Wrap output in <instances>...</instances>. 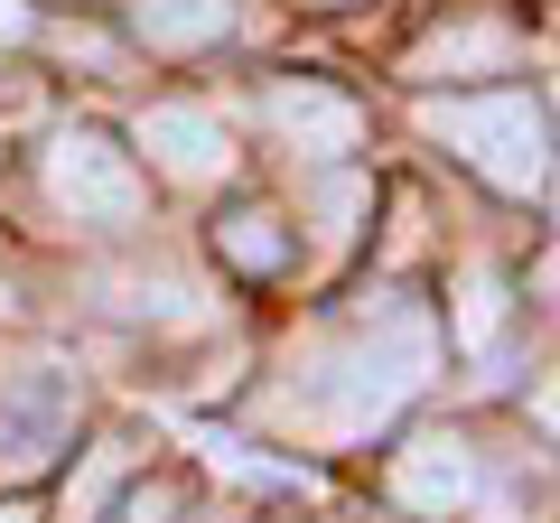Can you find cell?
Here are the masks:
<instances>
[{
	"mask_svg": "<svg viewBox=\"0 0 560 523\" xmlns=\"http://www.w3.org/2000/svg\"><path fill=\"white\" fill-rule=\"evenodd\" d=\"M533 421H541V430H560V374H551V383L533 393Z\"/></svg>",
	"mask_w": 560,
	"mask_h": 523,
	"instance_id": "obj_13",
	"label": "cell"
},
{
	"mask_svg": "<svg viewBox=\"0 0 560 523\" xmlns=\"http://www.w3.org/2000/svg\"><path fill=\"white\" fill-rule=\"evenodd\" d=\"M47 197L75 224H131L140 216V168H131V150H113L103 131H57V141H47Z\"/></svg>",
	"mask_w": 560,
	"mask_h": 523,
	"instance_id": "obj_3",
	"label": "cell"
},
{
	"mask_svg": "<svg viewBox=\"0 0 560 523\" xmlns=\"http://www.w3.org/2000/svg\"><path fill=\"white\" fill-rule=\"evenodd\" d=\"M430 141H448L467 168H477L486 187H504V197H523V187L551 178V160H541V113L533 94H440L430 103Z\"/></svg>",
	"mask_w": 560,
	"mask_h": 523,
	"instance_id": "obj_2",
	"label": "cell"
},
{
	"mask_svg": "<svg viewBox=\"0 0 560 523\" xmlns=\"http://www.w3.org/2000/svg\"><path fill=\"white\" fill-rule=\"evenodd\" d=\"M504 66H514V28H504L495 10H467L440 38H420L411 75H504Z\"/></svg>",
	"mask_w": 560,
	"mask_h": 523,
	"instance_id": "obj_8",
	"label": "cell"
},
{
	"mask_svg": "<svg viewBox=\"0 0 560 523\" xmlns=\"http://www.w3.org/2000/svg\"><path fill=\"white\" fill-rule=\"evenodd\" d=\"M215 243H224V262H234V271H280V262H290V234H280V216H261V206L224 216Z\"/></svg>",
	"mask_w": 560,
	"mask_h": 523,
	"instance_id": "obj_10",
	"label": "cell"
},
{
	"mask_svg": "<svg viewBox=\"0 0 560 523\" xmlns=\"http://www.w3.org/2000/svg\"><path fill=\"white\" fill-rule=\"evenodd\" d=\"M430 356H440V337H430V318H420L411 300L364 309V327L308 374V430H327V440L383 430L420 383H430Z\"/></svg>",
	"mask_w": 560,
	"mask_h": 523,
	"instance_id": "obj_1",
	"label": "cell"
},
{
	"mask_svg": "<svg viewBox=\"0 0 560 523\" xmlns=\"http://www.w3.org/2000/svg\"><path fill=\"white\" fill-rule=\"evenodd\" d=\"M121 477H131V449H121V440H103L94 458H84V477L66 486V514H75V523H94L103 504H113V486H121Z\"/></svg>",
	"mask_w": 560,
	"mask_h": 523,
	"instance_id": "obj_12",
	"label": "cell"
},
{
	"mask_svg": "<svg viewBox=\"0 0 560 523\" xmlns=\"http://www.w3.org/2000/svg\"><path fill=\"white\" fill-rule=\"evenodd\" d=\"M224 28H234V0H131V38L140 47H168V57L215 47Z\"/></svg>",
	"mask_w": 560,
	"mask_h": 523,
	"instance_id": "obj_9",
	"label": "cell"
},
{
	"mask_svg": "<svg viewBox=\"0 0 560 523\" xmlns=\"http://www.w3.org/2000/svg\"><path fill=\"white\" fill-rule=\"evenodd\" d=\"M393 496L411 504V514H458L467 496H477V449L458 440V430H430V440H411L393 458Z\"/></svg>",
	"mask_w": 560,
	"mask_h": 523,
	"instance_id": "obj_7",
	"label": "cell"
},
{
	"mask_svg": "<svg viewBox=\"0 0 560 523\" xmlns=\"http://www.w3.org/2000/svg\"><path fill=\"white\" fill-rule=\"evenodd\" d=\"M0 523H28V504H0Z\"/></svg>",
	"mask_w": 560,
	"mask_h": 523,
	"instance_id": "obj_15",
	"label": "cell"
},
{
	"mask_svg": "<svg viewBox=\"0 0 560 523\" xmlns=\"http://www.w3.org/2000/svg\"><path fill=\"white\" fill-rule=\"evenodd\" d=\"M66 421H75V383L28 364V374H0V477H38L57 458Z\"/></svg>",
	"mask_w": 560,
	"mask_h": 523,
	"instance_id": "obj_4",
	"label": "cell"
},
{
	"mask_svg": "<svg viewBox=\"0 0 560 523\" xmlns=\"http://www.w3.org/2000/svg\"><path fill=\"white\" fill-rule=\"evenodd\" d=\"M504 327V271L495 262H467V281H458V346H495Z\"/></svg>",
	"mask_w": 560,
	"mask_h": 523,
	"instance_id": "obj_11",
	"label": "cell"
},
{
	"mask_svg": "<svg viewBox=\"0 0 560 523\" xmlns=\"http://www.w3.org/2000/svg\"><path fill=\"white\" fill-rule=\"evenodd\" d=\"M140 150H150L168 178H187V187H206V178H224V168H234L224 121L197 113V103H150V113H140Z\"/></svg>",
	"mask_w": 560,
	"mask_h": 523,
	"instance_id": "obj_5",
	"label": "cell"
},
{
	"mask_svg": "<svg viewBox=\"0 0 560 523\" xmlns=\"http://www.w3.org/2000/svg\"><path fill=\"white\" fill-rule=\"evenodd\" d=\"M131 523H168V504H160V496H150V504H140V514H131Z\"/></svg>",
	"mask_w": 560,
	"mask_h": 523,
	"instance_id": "obj_14",
	"label": "cell"
},
{
	"mask_svg": "<svg viewBox=\"0 0 560 523\" xmlns=\"http://www.w3.org/2000/svg\"><path fill=\"white\" fill-rule=\"evenodd\" d=\"M261 113H271V131H280L290 150H308V160H346L355 131H364V113L337 94V84H271Z\"/></svg>",
	"mask_w": 560,
	"mask_h": 523,
	"instance_id": "obj_6",
	"label": "cell"
},
{
	"mask_svg": "<svg viewBox=\"0 0 560 523\" xmlns=\"http://www.w3.org/2000/svg\"><path fill=\"white\" fill-rule=\"evenodd\" d=\"M551 216H560V178H551Z\"/></svg>",
	"mask_w": 560,
	"mask_h": 523,
	"instance_id": "obj_16",
	"label": "cell"
}]
</instances>
